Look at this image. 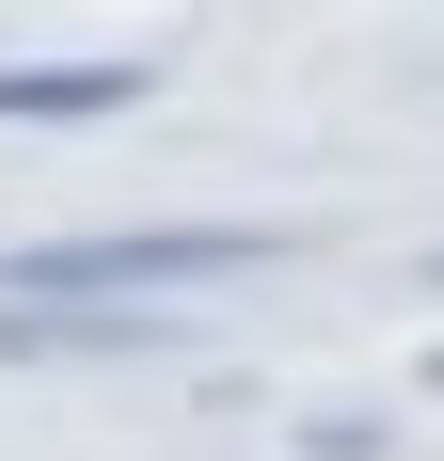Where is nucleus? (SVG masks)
I'll return each mask as SVG.
<instances>
[{
	"label": "nucleus",
	"instance_id": "nucleus-1",
	"mask_svg": "<svg viewBox=\"0 0 444 461\" xmlns=\"http://www.w3.org/2000/svg\"><path fill=\"white\" fill-rule=\"evenodd\" d=\"M270 223H128V239H32L0 255V303H159V286H238L270 271Z\"/></svg>",
	"mask_w": 444,
	"mask_h": 461
},
{
	"label": "nucleus",
	"instance_id": "nucleus-2",
	"mask_svg": "<svg viewBox=\"0 0 444 461\" xmlns=\"http://www.w3.org/2000/svg\"><path fill=\"white\" fill-rule=\"evenodd\" d=\"M159 95V64H0V128H95V112H143Z\"/></svg>",
	"mask_w": 444,
	"mask_h": 461
}]
</instances>
